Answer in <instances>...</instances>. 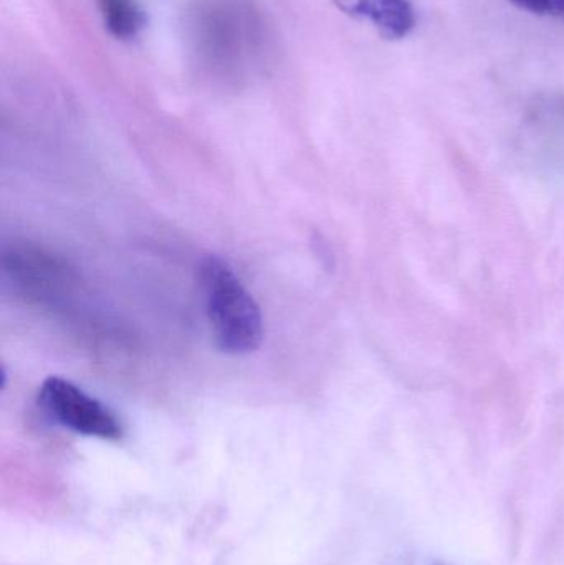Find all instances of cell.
Segmentation results:
<instances>
[{
  "instance_id": "cell-5",
  "label": "cell",
  "mask_w": 564,
  "mask_h": 565,
  "mask_svg": "<svg viewBox=\"0 0 564 565\" xmlns=\"http://www.w3.org/2000/svg\"><path fill=\"white\" fill-rule=\"evenodd\" d=\"M99 13L108 32L118 40H131L145 26L138 0H98Z\"/></svg>"
},
{
  "instance_id": "cell-3",
  "label": "cell",
  "mask_w": 564,
  "mask_h": 565,
  "mask_svg": "<svg viewBox=\"0 0 564 565\" xmlns=\"http://www.w3.org/2000/svg\"><path fill=\"white\" fill-rule=\"evenodd\" d=\"M3 271L26 298L42 305L62 301L76 282L68 264L35 245H20L7 252Z\"/></svg>"
},
{
  "instance_id": "cell-4",
  "label": "cell",
  "mask_w": 564,
  "mask_h": 565,
  "mask_svg": "<svg viewBox=\"0 0 564 565\" xmlns=\"http://www.w3.org/2000/svg\"><path fill=\"white\" fill-rule=\"evenodd\" d=\"M334 6L353 17L366 20L386 40H401L416 26V10L409 0H333Z\"/></svg>"
},
{
  "instance_id": "cell-2",
  "label": "cell",
  "mask_w": 564,
  "mask_h": 565,
  "mask_svg": "<svg viewBox=\"0 0 564 565\" xmlns=\"http://www.w3.org/2000/svg\"><path fill=\"white\" fill-rule=\"evenodd\" d=\"M39 407L53 424L85 437L116 441L125 435L121 420L108 405L56 375L43 381Z\"/></svg>"
},
{
  "instance_id": "cell-6",
  "label": "cell",
  "mask_w": 564,
  "mask_h": 565,
  "mask_svg": "<svg viewBox=\"0 0 564 565\" xmlns=\"http://www.w3.org/2000/svg\"><path fill=\"white\" fill-rule=\"evenodd\" d=\"M509 2L536 15L564 20V0H509Z\"/></svg>"
},
{
  "instance_id": "cell-1",
  "label": "cell",
  "mask_w": 564,
  "mask_h": 565,
  "mask_svg": "<svg viewBox=\"0 0 564 565\" xmlns=\"http://www.w3.org/2000/svg\"><path fill=\"white\" fill-rule=\"evenodd\" d=\"M199 281L215 345L232 355L257 351L264 339L260 308L227 262L205 257L199 265Z\"/></svg>"
}]
</instances>
